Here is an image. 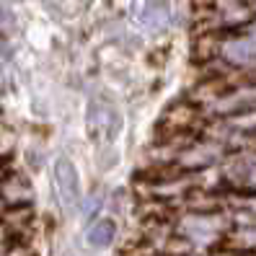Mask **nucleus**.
<instances>
[{
  "mask_svg": "<svg viewBox=\"0 0 256 256\" xmlns=\"http://www.w3.org/2000/svg\"><path fill=\"white\" fill-rule=\"evenodd\" d=\"M54 184H57V194H60V202H62L65 212L75 215L80 202H83V194H80L78 171H75L70 158H57V163H54Z\"/></svg>",
  "mask_w": 256,
  "mask_h": 256,
  "instance_id": "nucleus-1",
  "label": "nucleus"
},
{
  "mask_svg": "<svg viewBox=\"0 0 256 256\" xmlns=\"http://www.w3.org/2000/svg\"><path fill=\"white\" fill-rule=\"evenodd\" d=\"M119 127V116L112 106H106V104L101 101H91V109H88V130H91V134L98 140V138H106L112 140L114 132Z\"/></svg>",
  "mask_w": 256,
  "mask_h": 256,
  "instance_id": "nucleus-2",
  "label": "nucleus"
},
{
  "mask_svg": "<svg viewBox=\"0 0 256 256\" xmlns=\"http://www.w3.org/2000/svg\"><path fill=\"white\" fill-rule=\"evenodd\" d=\"M114 222L112 220H101L96 222L91 230H88V244H91L94 248H106L112 240H114Z\"/></svg>",
  "mask_w": 256,
  "mask_h": 256,
  "instance_id": "nucleus-3",
  "label": "nucleus"
}]
</instances>
